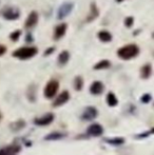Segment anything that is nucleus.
I'll use <instances>...</instances> for the list:
<instances>
[{
	"mask_svg": "<svg viewBox=\"0 0 154 155\" xmlns=\"http://www.w3.org/2000/svg\"><path fill=\"white\" fill-rule=\"evenodd\" d=\"M139 53V49L136 45H128L125 47L120 48V49L117 51V55L119 58L123 60H129L132 58L136 57Z\"/></svg>",
	"mask_w": 154,
	"mask_h": 155,
	"instance_id": "1",
	"label": "nucleus"
},
{
	"mask_svg": "<svg viewBox=\"0 0 154 155\" xmlns=\"http://www.w3.org/2000/svg\"><path fill=\"white\" fill-rule=\"evenodd\" d=\"M38 53V49L35 47H23L20 49H17L13 52V56L15 58H18L21 60H27L34 57Z\"/></svg>",
	"mask_w": 154,
	"mask_h": 155,
	"instance_id": "2",
	"label": "nucleus"
},
{
	"mask_svg": "<svg viewBox=\"0 0 154 155\" xmlns=\"http://www.w3.org/2000/svg\"><path fill=\"white\" fill-rule=\"evenodd\" d=\"M58 89H59V82L57 80H50L49 82L47 84L44 89V96L48 98V99H51L53 98L54 96L57 94L58 92Z\"/></svg>",
	"mask_w": 154,
	"mask_h": 155,
	"instance_id": "3",
	"label": "nucleus"
},
{
	"mask_svg": "<svg viewBox=\"0 0 154 155\" xmlns=\"http://www.w3.org/2000/svg\"><path fill=\"white\" fill-rule=\"evenodd\" d=\"M73 8H74V4L72 2H64L59 8H58L57 13V18L58 19H64L72 12Z\"/></svg>",
	"mask_w": 154,
	"mask_h": 155,
	"instance_id": "4",
	"label": "nucleus"
},
{
	"mask_svg": "<svg viewBox=\"0 0 154 155\" xmlns=\"http://www.w3.org/2000/svg\"><path fill=\"white\" fill-rule=\"evenodd\" d=\"M2 16L6 19V20H15V19L19 18L20 16V12L18 8H6L2 12Z\"/></svg>",
	"mask_w": 154,
	"mask_h": 155,
	"instance_id": "5",
	"label": "nucleus"
},
{
	"mask_svg": "<svg viewBox=\"0 0 154 155\" xmlns=\"http://www.w3.org/2000/svg\"><path fill=\"white\" fill-rule=\"evenodd\" d=\"M98 115V112H97V109L94 108V107H88L86 108V110L84 111L81 115V119L82 120H87V121H90L95 119Z\"/></svg>",
	"mask_w": 154,
	"mask_h": 155,
	"instance_id": "6",
	"label": "nucleus"
},
{
	"mask_svg": "<svg viewBox=\"0 0 154 155\" xmlns=\"http://www.w3.org/2000/svg\"><path fill=\"white\" fill-rule=\"evenodd\" d=\"M54 120V115L52 113H48V114L43 115L41 117L34 119V124L37 126H48Z\"/></svg>",
	"mask_w": 154,
	"mask_h": 155,
	"instance_id": "7",
	"label": "nucleus"
},
{
	"mask_svg": "<svg viewBox=\"0 0 154 155\" xmlns=\"http://www.w3.org/2000/svg\"><path fill=\"white\" fill-rule=\"evenodd\" d=\"M69 98H70V93H69L68 91H64V92H61L57 97H56V99L54 100L53 106L55 107V108L56 107L62 106V104H64L67 101H68Z\"/></svg>",
	"mask_w": 154,
	"mask_h": 155,
	"instance_id": "8",
	"label": "nucleus"
},
{
	"mask_svg": "<svg viewBox=\"0 0 154 155\" xmlns=\"http://www.w3.org/2000/svg\"><path fill=\"white\" fill-rule=\"evenodd\" d=\"M88 134L91 136H100L103 133V128L98 124H93L88 128Z\"/></svg>",
	"mask_w": 154,
	"mask_h": 155,
	"instance_id": "9",
	"label": "nucleus"
},
{
	"mask_svg": "<svg viewBox=\"0 0 154 155\" xmlns=\"http://www.w3.org/2000/svg\"><path fill=\"white\" fill-rule=\"evenodd\" d=\"M37 22H38V14L36 12H32L31 14L28 16L25 25L27 29H32V28H34L37 25Z\"/></svg>",
	"mask_w": 154,
	"mask_h": 155,
	"instance_id": "10",
	"label": "nucleus"
},
{
	"mask_svg": "<svg viewBox=\"0 0 154 155\" xmlns=\"http://www.w3.org/2000/svg\"><path fill=\"white\" fill-rule=\"evenodd\" d=\"M67 28L68 27H67L66 23H60V25H58L57 27L55 28V32H54V39H55V40H58V39L62 38L67 32Z\"/></svg>",
	"mask_w": 154,
	"mask_h": 155,
	"instance_id": "11",
	"label": "nucleus"
},
{
	"mask_svg": "<svg viewBox=\"0 0 154 155\" xmlns=\"http://www.w3.org/2000/svg\"><path fill=\"white\" fill-rule=\"evenodd\" d=\"M90 92L93 95H99L103 92V84L100 81H94L90 87Z\"/></svg>",
	"mask_w": 154,
	"mask_h": 155,
	"instance_id": "12",
	"label": "nucleus"
},
{
	"mask_svg": "<svg viewBox=\"0 0 154 155\" xmlns=\"http://www.w3.org/2000/svg\"><path fill=\"white\" fill-rule=\"evenodd\" d=\"M98 14H99V11H98V8H97L96 4L92 3L90 6V14H89L88 18H87V21H88V22L93 21L94 19H96L97 17H98Z\"/></svg>",
	"mask_w": 154,
	"mask_h": 155,
	"instance_id": "13",
	"label": "nucleus"
},
{
	"mask_svg": "<svg viewBox=\"0 0 154 155\" xmlns=\"http://www.w3.org/2000/svg\"><path fill=\"white\" fill-rule=\"evenodd\" d=\"M20 147L19 146H10V147H5L2 150H0V154H16L18 152H20Z\"/></svg>",
	"mask_w": 154,
	"mask_h": 155,
	"instance_id": "14",
	"label": "nucleus"
},
{
	"mask_svg": "<svg viewBox=\"0 0 154 155\" xmlns=\"http://www.w3.org/2000/svg\"><path fill=\"white\" fill-rule=\"evenodd\" d=\"M151 73H152V68H151L150 64L143 65L142 69H140V76H142V78H144V79H147V78L150 77Z\"/></svg>",
	"mask_w": 154,
	"mask_h": 155,
	"instance_id": "15",
	"label": "nucleus"
},
{
	"mask_svg": "<svg viewBox=\"0 0 154 155\" xmlns=\"http://www.w3.org/2000/svg\"><path fill=\"white\" fill-rule=\"evenodd\" d=\"M69 59H70V53H69L68 51H64L58 56V63L64 65L69 61Z\"/></svg>",
	"mask_w": 154,
	"mask_h": 155,
	"instance_id": "16",
	"label": "nucleus"
},
{
	"mask_svg": "<svg viewBox=\"0 0 154 155\" xmlns=\"http://www.w3.org/2000/svg\"><path fill=\"white\" fill-rule=\"evenodd\" d=\"M98 38L103 42H109L112 40V35L108 31H100L98 33Z\"/></svg>",
	"mask_w": 154,
	"mask_h": 155,
	"instance_id": "17",
	"label": "nucleus"
},
{
	"mask_svg": "<svg viewBox=\"0 0 154 155\" xmlns=\"http://www.w3.org/2000/svg\"><path fill=\"white\" fill-rule=\"evenodd\" d=\"M66 136L64 133H59V132H54L49 134L48 136H45V139L47 140H57V139H61Z\"/></svg>",
	"mask_w": 154,
	"mask_h": 155,
	"instance_id": "18",
	"label": "nucleus"
},
{
	"mask_svg": "<svg viewBox=\"0 0 154 155\" xmlns=\"http://www.w3.org/2000/svg\"><path fill=\"white\" fill-rule=\"evenodd\" d=\"M107 102H108V104H109L110 107H115L116 106L117 102H118V100H117L116 96L114 95V93L110 92L109 94H108V96H107Z\"/></svg>",
	"mask_w": 154,
	"mask_h": 155,
	"instance_id": "19",
	"label": "nucleus"
},
{
	"mask_svg": "<svg viewBox=\"0 0 154 155\" xmlns=\"http://www.w3.org/2000/svg\"><path fill=\"white\" fill-rule=\"evenodd\" d=\"M111 65V62L109 60H101V61L97 62L96 64L94 65L95 70H103V69H108V68Z\"/></svg>",
	"mask_w": 154,
	"mask_h": 155,
	"instance_id": "20",
	"label": "nucleus"
},
{
	"mask_svg": "<svg viewBox=\"0 0 154 155\" xmlns=\"http://www.w3.org/2000/svg\"><path fill=\"white\" fill-rule=\"evenodd\" d=\"M25 127V123L23 120L15 121L14 124H11V128H12L13 131H20V130H22Z\"/></svg>",
	"mask_w": 154,
	"mask_h": 155,
	"instance_id": "21",
	"label": "nucleus"
},
{
	"mask_svg": "<svg viewBox=\"0 0 154 155\" xmlns=\"http://www.w3.org/2000/svg\"><path fill=\"white\" fill-rule=\"evenodd\" d=\"M82 87H84V79L80 76H77L74 80V89L76 91H80L82 89Z\"/></svg>",
	"mask_w": 154,
	"mask_h": 155,
	"instance_id": "22",
	"label": "nucleus"
},
{
	"mask_svg": "<svg viewBox=\"0 0 154 155\" xmlns=\"http://www.w3.org/2000/svg\"><path fill=\"white\" fill-rule=\"evenodd\" d=\"M27 96L31 101H34L36 99V88H34V86H31L29 88V91L27 93Z\"/></svg>",
	"mask_w": 154,
	"mask_h": 155,
	"instance_id": "23",
	"label": "nucleus"
},
{
	"mask_svg": "<svg viewBox=\"0 0 154 155\" xmlns=\"http://www.w3.org/2000/svg\"><path fill=\"white\" fill-rule=\"evenodd\" d=\"M108 143H111V145H115V146H119V145H123L125 143L123 138H118V137H115V138H111V139H107Z\"/></svg>",
	"mask_w": 154,
	"mask_h": 155,
	"instance_id": "24",
	"label": "nucleus"
},
{
	"mask_svg": "<svg viewBox=\"0 0 154 155\" xmlns=\"http://www.w3.org/2000/svg\"><path fill=\"white\" fill-rule=\"evenodd\" d=\"M20 35H21V31L17 30V31H14L10 35V38L12 39L13 41H17L19 39V37H20Z\"/></svg>",
	"mask_w": 154,
	"mask_h": 155,
	"instance_id": "25",
	"label": "nucleus"
},
{
	"mask_svg": "<svg viewBox=\"0 0 154 155\" xmlns=\"http://www.w3.org/2000/svg\"><path fill=\"white\" fill-rule=\"evenodd\" d=\"M133 23H134V18H133V17H127V18H126V20H125V25H126V27L131 28L132 25H133Z\"/></svg>",
	"mask_w": 154,
	"mask_h": 155,
	"instance_id": "26",
	"label": "nucleus"
},
{
	"mask_svg": "<svg viewBox=\"0 0 154 155\" xmlns=\"http://www.w3.org/2000/svg\"><path fill=\"white\" fill-rule=\"evenodd\" d=\"M150 100H151V96L149 94H145L142 97V102H145V104H148Z\"/></svg>",
	"mask_w": 154,
	"mask_h": 155,
	"instance_id": "27",
	"label": "nucleus"
},
{
	"mask_svg": "<svg viewBox=\"0 0 154 155\" xmlns=\"http://www.w3.org/2000/svg\"><path fill=\"white\" fill-rule=\"evenodd\" d=\"M5 52H6V48L4 47L3 45H0V56L4 55V54H5Z\"/></svg>",
	"mask_w": 154,
	"mask_h": 155,
	"instance_id": "28",
	"label": "nucleus"
},
{
	"mask_svg": "<svg viewBox=\"0 0 154 155\" xmlns=\"http://www.w3.org/2000/svg\"><path fill=\"white\" fill-rule=\"evenodd\" d=\"M54 48H50V49H48L47 50V52H45V55H50V54L52 53V52H54Z\"/></svg>",
	"mask_w": 154,
	"mask_h": 155,
	"instance_id": "29",
	"label": "nucleus"
},
{
	"mask_svg": "<svg viewBox=\"0 0 154 155\" xmlns=\"http://www.w3.org/2000/svg\"><path fill=\"white\" fill-rule=\"evenodd\" d=\"M1 118H2V115H1V113H0V120H1Z\"/></svg>",
	"mask_w": 154,
	"mask_h": 155,
	"instance_id": "30",
	"label": "nucleus"
},
{
	"mask_svg": "<svg viewBox=\"0 0 154 155\" xmlns=\"http://www.w3.org/2000/svg\"><path fill=\"white\" fill-rule=\"evenodd\" d=\"M151 132H152V133H154V128L152 129V130H151Z\"/></svg>",
	"mask_w": 154,
	"mask_h": 155,
	"instance_id": "31",
	"label": "nucleus"
},
{
	"mask_svg": "<svg viewBox=\"0 0 154 155\" xmlns=\"http://www.w3.org/2000/svg\"><path fill=\"white\" fill-rule=\"evenodd\" d=\"M117 1H118V2H120V1H123V0H117Z\"/></svg>",
	"mask_w": 154,
	"mask_h": 155,
	"instance_id": "32",
	"label": "nucleus"
}]
</instances>
